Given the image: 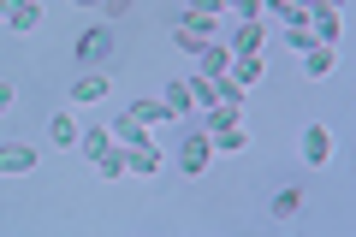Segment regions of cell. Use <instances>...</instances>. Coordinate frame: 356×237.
<instances>
[{"label": "cell", "instance_id": "ffe728a7", "mask_svg": "<svg viewBox=\"0 0 356 237\" xmlns=\"http://www.w3.org/2000/svg\"><path fill=\"white\" fill-rule=\"evenodd\" d=\"M113 137H119V142H143V137H149V125H143L137 113H125V119L113 125Z\"/></svg>", "mask_w": 356, "mask_h": 237}, {"label": "cell", "instance_id": "8992f818", "mask_svg": "<svg viewBox=\"0 0 356 237\" xmlns=\"http://www.w3.org/2000/svg\"><path fill=\"white\" fill-rule=\"evenodd\" d=\"M102 95H113L102 72H83V77H77V83H72V101H83V107H95V101H102Z\"/></svg>", "mask_w": 356, "mask_h": 237}, {"label": "cell", "instance_id": "603a6c76", "mask_svg": "<svg viewBox=\"0 0 356 237\" xmlns=\"http://www.w3.org/2000/svg\"><path fill=\"white\" fill-rule=\"evenodd\" d=\"M13 101H18V89L6 83V77H0V113H13Z\"/></svg>", "mask_w": 356, "mask_h": 237}, {"label": "cell", "instance_id": "4fadbf2b", "mask_svg": "<svg viewBox=\"0 0 356 237\" xmlns=\"http://www.w3.org/2000/svg\"><path fill=\"white\" fill-rule=\"evenodd\" d=\"M232 77H238V83L250 89L255 77H261V54H232Z\"/></svg>", "mask_w": 356, "mask_h": 237}, {"label": "cell", "instance_id": "484cf974", "mask_svg": "<svg viewBox=\"0 0 356 237\" xmlns=\"http://www.w3.org/2000/svg\"><path fill=\"white\" fill-rule=\"evenodd\" d=\"M315 13H339V0H315Z\"/></svg>", "mask_w": 356, "mask_h": 237}, {"label": "cell", "instance_id": "cb8c5ba5", "mask_svg": "<svg viewBox=\"0 0 356 237\" xmlns=\"http://www.w3.org/2000/svg\"><path fill=\"white\" fill-rule=\"evenodd\" d=\"M226 6H238V18H255V13H261V0H226Z\"/></svg>", "mask_w": 356, "mask_h": 237}, {"label": "cell", "instance_id": "7c38bea8", "mask_svg": "<svg viewBox=\"0 0 356 237\" xmlns=\"http://www.w3.org/2000/svg\"><path fill=\"white\" fill-rule=\"evenodd\" d=\"M261 42H267V30L255 24V18H243V24H238V48H232V54H261Z\"/></svg>", "mask_w": 356, "mask_h": 237}, {"label": "cell", "instance_id": "7402d4cb", "mask_svg": "<svg viewBox=\"0 0 356 237\" xmlns=\"http://www.w3.org/2000/svg\"><path fill=\"white\" fill-rule=\"evenodd\" d=\"M220 6L226 0H191V13H208V18H220Z\"/></svg>", "mask_w": 356, "mask_h": 237}, {"label": "cell", "instance_id": "ba28073f", "mask_svg": "<svg viewBox=\"0 0 356 237\" xmlns=\"http://www.w3.org/2000/svg\"><path fill=\"white\" fill-rule=\"evenodd\" d=\"M161 101H166V107H172V119H184V113L196 107V95H191V83H184V77H172V83L161 89Z\"/></svg>", "mask_w": 356, "mask_h": 237}, {"label": "cell", "instance_id": "e0dca14e", "mask_svg": "<svg viewBox=\"0 0 356 237\" xmlns=\"http://www.w3.org/2000/svg\"><path fill=\"white\" fill-rule=\"evenodd\" d=\"M131 113H137L143 125H161V119H172V107H166V101H149V95H143V101H137Z\"/></svg>", "mask_w": 356, "mask_h": 237}, {"label": "cell", "instance_id": "6da1fadb", "mask_svg": "<svg viewBox=\"0 0 356 237\" xmlns=\"http://www.w3.org/2000/svg\"><path fill=\"white\" fill-rule=\"evenodd\" d=\"M72 54L89 65V72H95V65H107V60H113V30H102V24H95V30H83Z\"/></svg>", "mask_w": 356, "mask_h": 237}, {"label": "cell", "instance_id": "44dd1931", "mask_svg": "<svg viewBox=\"0 0 356 237\" xmlns=\"http://www.w3.org/2000/svg\"><path fill=\"white\" fill-rule=\"evenodd\" d=\"M107 142H113V131H102V125H95V131H83V137H77V149H83L89 161H95V154H102Z\"/></svg>", "mask_w": 356, "mask_h": 237}, {"label": "cell", "instance_id": "9c48e42d", "mask_svg": "<svg viewBox=\"0 0 356 237\" xmlns=\"http://www.w3.org/2000/svg\"><path fill=\"white\" fill-rule=\"evenodd\" d=\"M208 154H214V137H208V131H196V137L184 142V172H202Z\"/></svg>", "mask_w": 356, "mask_h": 237}, {"label": "cell", "instance_id": "5bb4252c", "mask_svg": "<svg viewBox=\"0 0 356 237\" xmlns=\"http://www.w3.org/2000/svg\"><path fill=\"white\" fill-rule=\"evenodd\" d=\"M309 30H315V42H332L339 48V13H309Z\"/></svg>", "mask_w": 356, "mask_h": 237}, {"label": "cell", "instance_id": "30bf717a", "mask_svg": "<svg viewBox=\"0 0 356 237\" xmlns=\"http://www.w3.org/2000/svg\"><path fill=\"white\" fill-rule=\"evenodd\" d=\"M48 137H54V149H77V137H83V131L72 125V113H54V119H48Z\"/></svg>", "mask_w": 356, "mask_h": 237}, {"label": "cell", "instance_id": "52a82bcc", "mask_svg": "<svg viewBox=\"0 0 356 237\" xmlns=\"http://www.w3.org/2000/svg\"><path fill=\"white\" fill-rule=\"evenodd\" d=\"M332 65H339V48H332V42H315V48L303 54V72H309V77H327Z\"/></svg>", "mask_w": 356, "mask_h": 237}, {"label": "cell", "instance_id": "d6986e66", "mask_svg": "<svg viewBox=\"0 0 356 237\" xmlns=\"http://www.w3.org/2000/svg\"><path fill=\"white\" fill-rule=\"evenodd\" d=\"M297 208H303V190H291V184H285L280 196H273V220H291Z\"/></svg>", "mask_w": 356, "mask_h": 237}, {"label": "cell", "instance_id": "7a4b0ae2", "mask_svg": "<svg viewBox=\"0 0 356 237\" xmlns=\"http://www.w3.org/2000/svg\"><path fill=\"white\" fill-rule=\"evenodd\" d=\"M196 65H202L196 77H220V72H232V48H226V42H202V48H196Z\"/></svg>", "mask_w": 356, "mask_h": 237}, {"label": "cell", "instance_id": "2e32d148", "mask_svg": "<svg viewBox=\"0 0 356 237\" xmlns=\"http://www.w3.org/2000/svg\"><path fill=\"white\" fill-rule=\"evenodd\" d=\"M95 166H102V178H125V149H119V142H107V149L95 154Z\"/></svg>", "mask_w": 356, "mask_h": 237}, {"label": "cell", "instance_id": "d4e9b609", "mask_svg": "<svg viewBox=\"0 0 356 237\" xmlns=\"http://www.w3.org/2000/svg\"><path fill=\"white\" fill-rule=\"evenodd\" d=\"M102 13H107V18H119V13H131V0H102Z\"/></svg>", "mask_w": 356, "mask_h": 237}, {"label": "cell", "instance_id": "9a60e30c", "mask_svg": "<svg viewBox=\"0 0 356 237\" xmlns=\"http://www.w3.org/2000/svg\"><path fill=\"white\" fill-rule=\"evenodd\" d=\"M214 149H226V154L250 149V131H243V119H238V125H226V131H214Z\"/></svg>", "mask_w": 356, "mask_h": 237}, {"label": "cell", "instance_id": "8fae6325", "mask_svg": "<svg viewBox=\"0 0 356 237\" xmlns=\"http://www.w3.org/2000/svg\"><path fill=\"white\" fill-rule=\"evenodd\" d=\"M6 24H13V30H36L42 24V0H18L13 13H6Z\"/></svg>", "mask_w": 356, "mask_h": 237}, {"label": "cell", "instance_id": "5b68a950", "mask_svg": "<svg viewBox=\"0 0 356 237\" xmlns=\"http://www.w3.org/2000/svg\"><path fill=\"white\" fill-rule=\"evenodd\" d=\"M30 166H36L30 142H0V172H30Z\"/></svg>", "mask_w": 356, "mask_h": 237}, {"label": "cell", "instance_id": "ac0fdd59", "mask_svg": "<svg viewBox=\"0 0 356 237\" xmlns=\"http://www.w3.org/2000/svg\"><path fill=\"white\" fill-rule=\"evenodd\" d=\"M238 119H243L238 107H208V119H202V131H208V137H214V131H226V125H238Z\"/></svg>", "mask_w": 356, "mask_h": 237}, {"label": "cell", "instance_id": "3957f363", "mask_svg": "<svg viewBox=\"0 0 356 237\" xmlns=\"http://www.w3.org/2000/svg\"><path fill=\"white\" fill-rule=\"evenodd\" d=\"M303 161H309V166H327V161H332V131H327V125H309V131H303Z\"/></svg>", "mask_w": 356, "mask_h": 237}, {"label": "cell", "instance_id": "277c9868", "mask_svg": "<svg viewBox=\"0 0 356 237\" xmlns=\"http://www.w3.org/2000/svg\"><path fill=\"white\" fill-rule=\"evenodd\" d=\"M125 172H143V178H149V172H161V149H154L149 137H143V142H131V149H125Z\"/></svg>", "mask_w": 356, "mask_h": 237}]
</instances>
